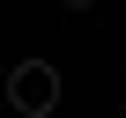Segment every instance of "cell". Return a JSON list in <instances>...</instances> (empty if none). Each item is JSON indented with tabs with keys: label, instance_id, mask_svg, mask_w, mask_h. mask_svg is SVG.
<instances>
[{
	"label": "cell",
	"instance_id": "6da1fadb",
	"mask_svg": "<svg viewBox=\"0 0 126 118\" xmlns=\"http://www.w3.org/2000/svg\"><path fill=\"white\" fill-rule=\"evenodd\" d=\"M8 103H15L22 118H52V111H59V67H52V59H15Z\"/></svg>",
	"mask_w": 126,
	"mask_h": 118
},
{
	"label": "cell",
	"instance_id": "7a4b0ae2",
	"mask_svg": "<svg viewBox=\"0 0 126 118\" xmlns=\"http://www.w3.org/2000/svg\"><path fill=\"white\" fill-rule=\"evenodd\" d=\"M67 8H96V0H67Z\"/></svg>",
	"mask_w": 126,
	"mask_h": 118
}]
</instances>
